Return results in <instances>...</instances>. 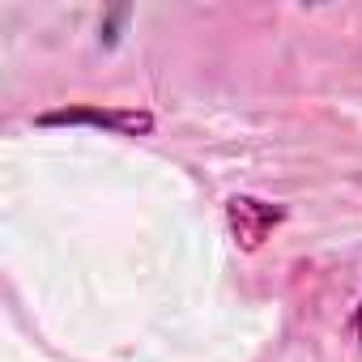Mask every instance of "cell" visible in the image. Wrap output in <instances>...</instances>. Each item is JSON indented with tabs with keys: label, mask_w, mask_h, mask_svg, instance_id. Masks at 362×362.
I'll use <instances>...</instances> for the list:
<instances>
[{
	"label": "cell",
	"mask_w": 362,
	"mask_h": 362,
	"mask_svg": "<svg viewBox=\"0 0 362 362\" xmlns=\"http://www.w3.org/2000/svg\"><path fill=\"white\" fill-rule=\"evenodd\" d=\"M39 124L43 128H60V124L81 128V124H90V128H107L115 136H149L153 132V115L141 111V107H60V111H43Z\"/></svg>",
	"instance_id": "cell-1"
},
{
	"label": "cell",
	"mask_w": 362,
	"mask_h": 362,
	"mask_svg": "<svg viewBox=\"0 0 362 362\" xmlns=\"http://www.w3.org/2000/svg\"><path fill=\"white\" fill-rule=\"evenodd\" d=\"M281 222H286V209L269 205L260 197H230L226 201V226H230V235L243 252H256L264 239H273V230Z\"/></svg>",
	"instance_id": "cell-2"
},
{
	"label": "cell",
	"mask_w": 362,
	"mask_h": 362,
	"mask_svg": "<svg viewBox=\"0 0 362 362\" xmlns=\"http://www.w3.org/2000/svg\"><path fill=\"white\" fill-rule=\"evenodd\" d=\"M354 332H358V341H362V303H358V311H354Z\"/></svg>",
	"instance_id": "cell-3"
}]
</instances>
